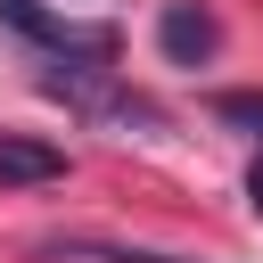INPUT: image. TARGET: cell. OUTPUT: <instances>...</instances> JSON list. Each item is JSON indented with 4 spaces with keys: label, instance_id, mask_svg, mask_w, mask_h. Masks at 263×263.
Returning <instances> with one entry per match:
<instances>
[{
    "label": "cell",
    "instance_id": "6da1fadb",
    "mask_svg": "<svg viewBox=\"0 0 263 263\" xmlns=\"http://www.w3.org/2000/svg\"><path fill=\"white\" fill-rule=\"evenodd\" d=\"M0 25H8V33H25L33 49H49L58 66H66V58H107V33H74V25H66V16H49L41 0H0Z\"/></svg>",
    "mask_w": 263,
    "mask_h": 263
},
{
    "label": "cell",
    "instance_id": "7a4b0ae2",
    "mask_svg": "<svg viewBox=\"0 0 263 263\" xmlns=\"http://www.w3.org/2000/svg\"><path fill=\"white\" fill-rule=\"evenodd\" d=\"M156 41H164V58H173V66H205V58L222 49V25H214L197 0H173V8L156 16Z\"/></svg>",
    "mask_w": 263,
    "mask_h": 263
},
{
    "label": "cell",
    "instance_id": "3957f363",
    "mask_svg": "<svg viewBox=\"0 0 263 263\" xmlns=\"http://www.w3.org/2000/svg\"><path fill=\"white\" fill-rule=\"evenodd\" d=\"M58 173H66V148H49V140H25V132H0V189L58 181Z\"/></svg>",
    "mask_w": 263,
    "mask_h": 263
},
{
    "label": "cell",
    "instance_id": "277c9868",
    "mask_svg": "<svg viewBox=\"0 0 263 263\" xmlns=\"http://www.w3.org/2000/svg\"><path fill=\"white\" fill-rule=\"evenodd\" d=\"M41 255H58V263H189V255H156V247H107V238H49Z\"/></svg>",
    "mask_w": 263,
    "mask_h": 263
},
{
    "label": "cell",
    "instance_id": "5b68a950",
    "mask_svg": "<svg viewBox=\"0 0 263 263\" xmlns=\"http://www.w3.org/2000/svg\"><path fill=\"white\" fill-rule=\"evenodd\" d=\"M247 205H255V214H263V156H255V164H247Z\"/></svg>",
    "mask_w": 263,
    "mask_h": 263
}]
</instances>
